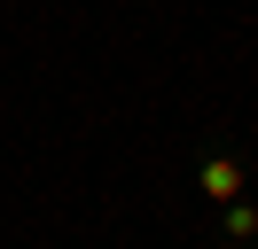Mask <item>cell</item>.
<instances>
[{
    "instance_id": "cell-1",
    "label": "cell",
    "mask_w": 258,
    "mask_h": 249,
    "mask_svg": "<svg viewBox=\"0 0 258 249\" xmlns=\"http://www.w3.org/2000/svg\"><path fill=\"white\" fill-rule=\"evenodd\" d=\"M204 195H219V202L242 195V164H235V156H211V164H204Z\"/></svg>"
},
{
    "instance_id": "cell-2",
    "label": "cell",
    "mask_w": 258,
    "mask_h": 249,
    "mask_svg": "<svg viewBox=\"0 0 258 249\" xmlns=\"http://www.w3.org/2000/svg\"><path fill=\"white\" fill-rule=\"evenodd\" d=\"M227 233H235V241H250V233H258V210H250V202H227Z\"/></svg>"
}]
</instances>
